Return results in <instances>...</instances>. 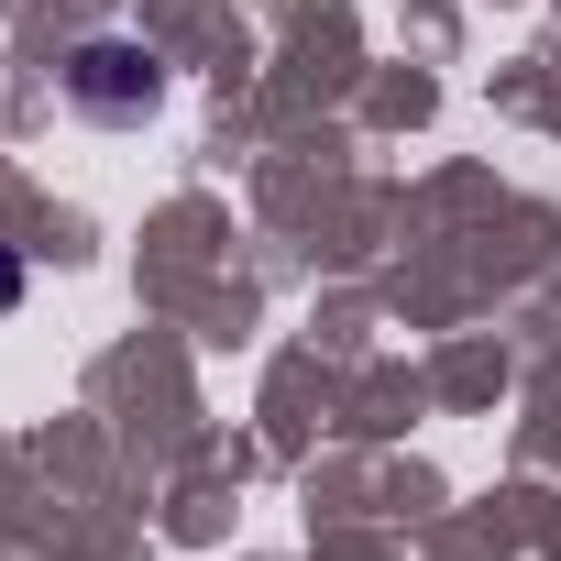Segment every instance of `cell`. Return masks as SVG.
<instances>
[{
  "label": "cell",
  "mask_w": 561,
  "mask_h": 561,
  "mask_svg": "<svg viewBox=\"0 0 561 561\" xmlns=\"http://www.w3.org/2000/svg\"><path fill=\"white\" fill-rule=\"evenodd\" d=\"M56 89H67V111H89V122L133 133V122H154V111H165V56H154V45H133V34H89V45H67Z\"/></svg>",
  "instance_id": "obj_1"
},
{
  "label": "cell",
  "mask_w": 561,
  "mask_h": 561,
  "mask_svg": "<svg viewBox=\"0 0 561 561\" xmlns=\"http://www.w3.org/2000/svg\"><path fill=\"white\" fill-rule=\"evenodd\" d=\"M12 298H23V264H12V253H0V309H12Z\"/></svg>",
  "instance_id": "obj_2"
}]
</instances>
